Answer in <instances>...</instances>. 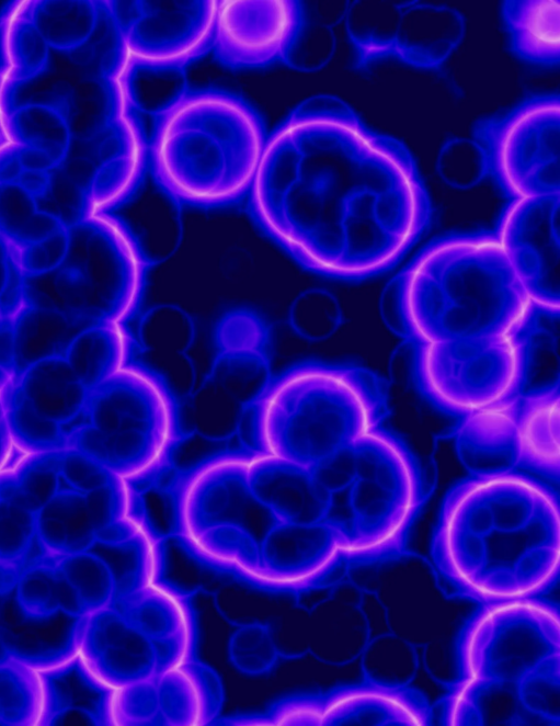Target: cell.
Wrapping results in <instances>:
<instances>
[{
    "mask_svg": "<svg viewBox=\"0 0 560 726\" xmlns=\"http://www.w3.org/2000/svg\"><path fill=\"white\" fill-rule=\"evenodd\" d=\"M247 198L255 225L296 262L347 282L392 269L433 218L407 146L329 94L305 99L267 135Z\"/></svg>",
    "mask_w": 560,
    "mask_h": 726,
    "instance_id": "cell-1",
    "label": "cell"
},
{
    "mask_svg": "<svg viewBox=\"0 0 560 726\" xmlns=\"http://www.w3.org/2000/svg\"><path fill=\"white\" fill-rule=\"evenodd\" d=\"M431 547L456 598L483 604L542 597L559 576L558 499L518 470L471 474L446 495Z\"/></svg>",
    "mask_w": 560,
    "mask_h": 726,
    "instance_id": "cell-2",
    "label": "cell"
},
{
    "mask_svg": "<svg viewBox=\"0 0 560 726\" xmlns=\"http://www.w3.org/2000/svg\"><path fill=\"white\" fill-rule=\"evenodd\" d=\"M386 303L412 345L526 333L539 309L492 231L449 234L393 279Z\"/></svg>",
    "mask_w": 560,
    "mask_h": 726,
    "instance_id": "cell-3",
    "label": "cell"
},
{
    "mask_svg": "<svg viewBox=\"0 0 560 726\" xmlns=\"http://www.w3.org/2000/svg\"><path fill=\"white\" fill-rule=\"evenodd\" d=\"M150 115L148 168L172 202L214 209L248 196L267 134L247 100L187 86Z\"/></svg>",
    "mask_w": 560,
    "mask_h": 726,
    "instance_id": "cell-4",
    "label": "cell"
},
{
    "mask_svg": "<svg viewBox=\"0 0 560 726\" xmlns=\"http://www.w3.org/2000/svg\"><path fill=\"white\" fill-rule=\"evenodd\" d=\"M388 383L358 365L309 361L273 375L250 408L240 446L312 468L384 427Z\"/></svg>",
    "mask_w": 560,
    "mask_h": 726,
    "instance_id": "cell-5",
    "label": "cell"
},
{
    "mask_svg": "<svg viewBox=\"0 0 560 726\" xmlns=\"http://www.w3.org/2000/svg\"><path fill=\"white\" fill-rule=\"evenodd\" d=\"M319 475L332 497L328 521L343 537L351 568L404 554L427 485L402 440L376 429L324 460Z\"/></svg>",
    "mask_w": 560,
    "mask_h": 726,
    "instance_id": "cell-6",
    "label": "cell"
},
{
    "mask_svg": "<svg viewBox=\"0 0 560 726\" xmlns=\"http://www.w3.org/2000/svg\"><path fill=\"white\" fill-rule=\"evenodd\" d=\"M560 655L559 608L542 597L478 604L456 644V678L442 699L443 723H484L483 701L512 689Z\"/></svg>",
    "mask_w": 560,
    "mask_h": 726,
    "instance_id": "cell-7",
    "label": "cell"
},
{
    "mask_svg": "<svg viewBox=\"0 0 560 726\" xmlns=\"http://www.w3.org/2000/svg\"><path fill=\"white\" fill-rule=\"evenodd\" d=\"M64 262L25 279L28 303L87 326L127 324L140 305L149 261L128 225L113 213L87 215L69 225Z\"/></svg>",
    "mask_w": 560,
    "mask_h": 726,
    "instance_id": "cell-8",
    "label": "cell"
},
{
    "mask_svg": "<svg viewBox=\"0 0 560 726\" xmlns=\"http://www.w3.org/2000/svg\"><path fill=\"white\" fill-rule=\"evenodd\" d=\"M114 42L102 76L124 97L153 82L171 95L187 87L186 68L212 52L217 1H102ZM174 97V95H173Z\"/></svg>",
    "mask_w": 560,
    "mask_h": 726,
    "instance_id": "cell-9",
    "label": "cell"
},
{
    "mask_svg": "<svg viewBox=\"0 0 560 726\" xmlns=\"http://www.w3.org/2000/svg\"><path fill=\"white\" fill-rule=\"evenodd\" d=\"M535 322L518 336L414 345L419 389L439 410L458 418L518 395L527 382Z\"/></svg>",
    "mask_w": 560,
    "mask_h": 726,
    "instance_id": "cell-10",
    "label": "cell"
},
{
    "mask_svg": "<svg viewBox=\"0 0 560 726\" xmlns=\"http://www.w3.org/2000/svg\"><path fill=\"white\" fill-rule=\"evenodd\" d=\"M271 332L245 309L222 316L215 329V356L202 384L186 395V431L212 442L239 435L243 421L273 374Z\"/></svg>",
    "mask_w": 560,
    "mask_h": 726,
    "instance_id": "cell-11",
    "label": "cell"
},
{
    "mask_svg": "<svg viewBox=\"0 0 560 726\" xmlns=\"http://www.w3.org/2000/svg\"><path fill=\"white\" fill-rule=\"evenodd\" d=\"M485 175L510 198L560 194V97L534 93L472 126Z\"/></svg>",
    "mask_w": 560,
    "mask_h": 726,
    "instance_id": "cell-12",
    "label": "cell"
},
{
    "mask_svg": "<svg viewBox=\"0 0 560 726\" xmlns=\"http://www.w3.org/2000/svg\"><path fill=\"white\" fill-rule=\"evenodd\" d=\"M252 451L243 446L215 453L175 468L161 490L171 503V535L183 549L240 532L263 540L277 521L252 495L248 466Z\"/></svg>",
    "mask_w": 560,
    "mask_h": 726,
    "instance_id": "cell-13",
    "label": "cell"
},
{
    "mask_svg": "<svg viewBox=\"0 0 560 726\" xmlns=\"http://www.w3.org/2000/svg\"><path fill=\"white\" fill-rule=\"evenodd\" d=\"M536 308L560 310V194L510 200L493 230Z\"/></svg>",
    "mask_w": 560,
    "mask_h": 726,
    "instance_id": "cell-14",
    "label": "cell"
},
{
    "mask_svg": "<svg viewBox=\"0 0 560 726\" xmlns=\"http://www.w3.org/2000/svg\"><path fill=\"white\" fill-rule=\"evenodd\" d=\"M79 422L102 432L151 433L180 446L192 438L172 388L135 360L89 392Z\"/></svg>",
    "mask_w": 560,
    "mask_h": 726,
    "instance_id": "cell-15",
    "label": "cell"
},
{
    "mask_svg": "<svg viewBox=\"0 0 560 726\" xmlns=\"http://www.w3.org/2000/svg\"><path fill=\"white\" fill-rule=\"evenodd\" d=\"M72 642L83 670L106 693L170 669L158 645L114 603L79 617Z\"/></svg>",
    "mask_w": 560,
    "mask_h": 726,
    "instance_id": "cell-16",
    "label": "cell"
},
{
    "mask_svg": "<svg viewBox=\"0 0 560 726\" xmlns=\"http://www.w3.org/2000/svg\"><path fill=\"white\" fill-rule=\"evenodd\" d=\"M304 19L300 1H217L212 52L231 70L284 65Z\"/></svg>",
    "mask_w": 560,
    "mask_h": 726,
    "instance_id": "cell-17",
    "label": "cell"
},
{
    "mask_svg": "<svg viewBox=\"0 0 560 726\" xmlns=\"http://www.w3.org/2000/svg\"><path fill=\"white\" fill-rule=\"evenodd\" d=\"M263 589L302 593L334 583L350 565L339 529L329 521H276L260 545Z\"/></svg>",
    "mask_w": 560,
    "mask_h": 726,
    "instance_id": "cell-18",
    "label": "cell"
},
{
    "mask_svg": "<svg viewBox=\"0 0 560 726\" xmlns=\"http://www.w3.org/2000/svg\"><path fill=\"white\" fill-rule=\"evenodd\" d=\"M295 705L297 722L305 724L424 726L433 722L432 706L419 689L370 676L324 694L307 696Z\"/></svg>",
    "mask_w": 560,
    "mask_h": 726,
    "instance_id": "cell-19",
    "label": "cell"
},
{
    "mask_svg": "<svg viewBox=\"0 0 560 726\" xmlns=\"http://www.w3.org/2000/svg\"><path fill=\"white\" fill-rule=\"evenodd\" d=\"M68 447L89 455L144 494L162 488L176 468L181 446L151 433L102 432L78 422L69 432Z\"/></svg>",
    "mask_w": 560,
    "mask_h": 726,
    "instance_id": "cell-20",
    "label": "cell"
},
{
    "mask_svg": "<svg viewBox=\"0 0 560 726\" xmlns=\"http://www.w3.org/2000/svg\"><path fill=\"white\" fill-rule=\"evenodd\" d=\"M465 31L462 14L453 8L420 1L396 2L388 59L441 73Z\"/></svg>",
    "mask_w": 560,
    "mask_h": 726,
    "instance_id": "cell-21",
    "label": "cell"
},
{
    "mask_svg": "<svg viewBox=\"0 0 560 726\" xmlns=\"http://www.w3.org/2000/svg\"><path fill=\"white\" fill-rule=\"evenodd\" d=\"M248 483L253 497L277 521L313 523L329 519L332 499L309 468L253 452Z\"/></svg>",
    "mask_w": 560,
    "mask_h": 726,
    "instance_id": "cell-22",
    "label": "cell"
},
{
    "mask_svg": "<svg viewBox=\"0 0 560 726\" xmlns=\"http://www.w3.org/2000/svg\"><path fill=\"white\" fill-rule=\"evenodd\" d=\"M153 582L117 593L113 603L158 645L171 669L192 659L191 611L180 594Z\"/></svg>",
    "mask_w": 560,
    "mask_h": 726,
    "instance_id": "cell-23",
    "label": "cell"
},
{
    "mask_svg": "<svg viewBox=\"0 0 560 726\" xmlns=\"http://www.w3.org/2000/svg\"><path fill=\"white\" fill-rule=\"evenodd\" d=\"M519 395L459 418L454 439L471 474L517 469Z\"/></svg>",
    "mask_w": 560,
    "mask_h": 726,
    "instance_id": "cell-24",
    "label": "cell"
},
{
    "mask_svg": "<svg viewBox=\"0 0 560 726\" xmlns=\"http://www.w3.org/2000/svg\"><path fill=\"white\" fill-rule=\"evenodd\" d=\"M14 386L32 408L69 432L80 421L89 389L62 354L35 360L16 372Z\"/></svg>",
    "mask_w": 560,
    "mask_h": 726,
    "instance_id": "cell-25",
    "label": "cell"
},
{
    "mask_svg": "<svg viewBox=\"0 0 560 726\" xmlns=\"http://www.w3.org/2000/svg\"><path fill=\"white\" fill-rule=\"evenodd\" d=\"M158 723L172 725L207 724L219 714L224 692L217 677L206 665L186 660L156 678Z\"/></svg>",
    "mask_w": 560,
    "mask_h": 726,
    "instance_id": "cell-26",
    "label": "cell"
},
{
    "mask_svg": "<svg viewBox=\"0 0 560 726\" xmlns=\"http://www.w3.org/2000/svg\"><path fill=\"white\" fill-rule=\"evenodd\" d=\"M517 467L559 476V384L523 390L517 422Z\"/></svg>",
    "mask_w": 560,
    "mask_h": 726,
    "instance_id": "cell-27",
    "label": "cell"
},
{
    "mask_svg": "<svg viewBox=\"0 0 560 726\" xmlns=\"http://www.w3.org/2000/svg\"><path fill=\"white\" fill-rule=\"evenodd\" d=\"M71 92L65 91L10 107L3 113L9 139L45 154L60 169L71 149Z\"/></svg>",
    "mask_w": 560,
    "mask_h": 726,
    "instance_id": "cell-28",
    "label": "cell"
},
{
    "mask_svg": "<svg viewBox=\"0 0 560 726\" xmlns=\"http://www.w3.org/2000/svg\"><path fill=\"white\" fill-rule=\"evenodd\" d=\"M49 47L34 26L27 2L15 1L0 19V111L12 107L15 91L47 70Z\"/></svg>",
    "mask_w": 560,
    "mask_h": 726,
    "instance_id": "cell-29",
    "label": "cell"
},
{
    "mask_svg": "<svg viewBox=\"0 0 560 726\" xmlns=\"http://www.w3.org/2000/svg\"><path fill=\"white\" fill-rule=\"evenodd\" d=\"M501 9L508 46L517 58L541 67L560 64L558 0H510Z\"/></svg>",
    "mask_w": 560,
    "mask_h": 726,
    "instance_id": "cell-30",
    "label": "cell"
},
{
    "mask_svg": "<svg viewBox=\"0 0 560 726\" xmlns=\"http://www.w3.org/2000/svg\"><path fill=\"white\" fill-rule=\"evenodd\" d=\"M35 538L50 557L91 549L98 540L87 495L65 485L36 512Z\"/></svg>",
    "mask_w": 560,
    "mask_h": 726,
    "instance_id": "cell-31",
    "label": "cell"
},
{
    "mask_svg": "<svg viewBox=\"0 0 560 726\" xmlns=\"http://www.w3.org/2000/svg\"><path fill=\"white\" fill-rule=\"evenodd\" d=\"M137 348V340L127 324L95 322L82 327L62 355L91 390L134 361Z\"/></svg>",
    "mask_w": 560,
    "mask_h": 726,
    "instance_id": "cell-32",
    "label": "cell"
},
{
    "mask_svg": "<svg viewBox=\"0 0 560 726\" xmlns=\"http://www.w3.org/2000/svg\"><path fill=\"white\" fill-rule=\"evenodd\" d=\"M57 716L49 680L24 657L0 658V724H49Z\"/></svg>",
    "mask_w": 560,
    "mask_h": 726,
    "instance_id": "cell-33",
    "label": "cell"
},
{
    "mask_svg": "<svg viewBox=\"0 0 560 726\" xmlns=\"http://www.w3.org/2000/svg\"><path fill=\"white\" fill-rule=\"evenodd\" d=\"M35 512L20 496L9 467L0 470V595L14 590L36 544Z\"/></svg>",
    "mask_w": 560,
    "mask_h": 726,
    "instance_id": "cell-34",
    "label": "cell"
},
{
    "mask_svg": "<svg viewBox=\"0 0 560 726\" xmlns=\"http://www.w3.org/2000/svg\"><path fill=\"white\" fill-rule=\"evenodd\" d=\"M27 11L48 47L69 54L90 44L104 19L102 1H27Z\"/></svg>",
    "mask_w": 560,
    "mask_h": 726,
    "instance_id": "cell-35",
    "label": "cell"
},
{
    "mask_svg": "<svg viewBox=\"0 0 560 726\" xmlns=\"http://www.w3.org/2000/svg\"><path fill=\"white\" fill-rule=\"evenodd\" d=\"M82 327L55 309L27 302L13 319L16 372L35 360L64 354Z\"/></svg>",
    "mask_w": 560,
    "mask_h": 726,
    "instance_id": "cell-36",
    "label": "cell"
},
{
    "mask_svg": "<svg viewBox=\"0 0 560 726\" xmlns=\"http://www.w3.org/2000/svg\"><path fill=\"white\" fill-rule=\"evenodd\" d=\"M69 226L58 215L43 209L37 198L12 183H0V237L12 252L34 245Z\"/></svg>",
    "mask_w": 560,
    "mask_h": 726,
    "instance_id": "cell-37",
    "label": "cell"
},
{
    "mask_svg": "<svg viewBox=\"0 0 560 726\" xmlns=\"http://www.w3.org/2000/svg\"><path fill=\"white\" fill-rule=\"evenodd\" d=\"M3 404L14 449L21 454L68 447L66 429L36 412L15 388L14 381L3 393Z\"/></svg>",
    "mask_w": 560,
    "mask_h": 726,
    "instance_id": "cell-38",
    "label": "cell"
},
{
    "mask_svg": "<svg viewBox=\"0 0 560 726\" xmlns=\"http://www.w3.org/2000/svg\"><path fill=\"white\" fill-rule=\"evenodd\" d=\"M57 565L76 591L84 614L113 603L118 583L110 563L94 549L56 558Z\"/></svg>",
    "mask_w": 560,
    "mask_h": 726,
    "instance_id": "cell-39",
    "label": "cell"
},
{
    "mask_svg": "<svg viewBox=\"0 0 560 726\" xmlns=\"http://www.w3.org/2000/svg\"><path fill=\"white\" fill-rule=\"evenodd\" d=\"M60 579L55 557L39 554L27 561L14 588L18 605L24 616L41 620L59 612Z\"/></svg>",
    "mask_w": 560,
    "mask_h": 726,
    "instance_id": "cell-40",
    "label": "cell"
},
{
    "mask_svg": "<svg viewBox=\"0 0 560 726\" xmlns=\"http://www.w3.org/2000/svg\"><path fill=\"white\" fill-rule=\"evenodd\" d=\"M228 654L237 670L252 677L267 674L281 658H286L276 646L272 626L259 621L237 626L229 639Z\"/></svg>",
    "mask_w": 560,
    "mask_h": 726,
    "instance_id": "cell-41",
    "label": "cell"
},
{
    "mask_svg": "<svg viewBox=\"0 0 560 726\" xmlns=\"http://www.w3.org/2000/svg\"><path fill=\"white\" fill-rule=\"evenodd\" d=\"M61 451L22 454L8 465L20 496L35 513L64 485L60 477Z\"/></svg>",
    "mask_w": 560,
    "mask_h": 726,
    "instance_id": "cell-42",
    "label": "cell"
},
{
    "mask_svg": "<svg viewBox=\"0 0 560 726\" xmlns=\"http://www.w3.org/2000/svg\"><path fill=\"white\" fill-rule=\"evenodd\" d=\"M560 655L525 674L514 688L519 707L550 724L560 723Z\"/></svg>",
    "mask_w": 560,
    "mask_h": 726,
    "instance_id": "cell-43",
    "label": "cell"
},
{
    "mask_svg": "<svg viewBox=\"0 0 560 726\" xmlns=\"http://www.w3.org/2000/svg\"><path fill=\"white\" fill-rule=\"evenodd\" d=\"M334 23L311 16L305 9V19L285 66L310 72L324 67L335 50Z\"/></svg>",
    "mask_w": 560,
    "mask_h": 726,
    "instance_id": "cell-44",
    "label": "cell"
},
{
    "mask_svg": "<svg viewBox=\"0 0 560 726\" xmlns=\"http://www.w3.org/2000/svg\"><path fill=\"white\" fill-rule=\"evenodd\" d=\"M439 171L446 181L450 182L456 172L459 174L455 185H475L485 175L482 154L472 139L452 138L445 143L438 158Z\"/></svg>",
    "mask_w": 560,
    "mask_h": 726,
    "instance_id": "cell-45",
    "label": "cell"
},
{
    "mask_svg": "<svg viewBox=\"0 0 560 726\" xmlns=\"http://www.w3.org/2000/svg\"><path fill=\"white\" fill-rule=\"evenodd\" d=\"M70 242L69 226L49 237L13 252L26 279L38 277L55 271L65 260Z\"/></svg>",
    "mask_w": 560,
    "mask_h": 726,
    "instance_id": "cell-46",
    "label": "cell"
},
{
    "mask_svg": "<svg viewBox=\"0 0 560 726\" xmlns=\"http://www.w3.org/2000/svg\"><path fill=\"white\" fill-rule=\"evenodd\" d=\"M60 477L65 486L84 494L118 478L89 455L71 447L61 451Z\"/></svg>",
    "mask_w": 560,
    "mask_h": 726,
    "instance_id": "cell-47",
    "label": "cell"
},
{
    "mask_svg": "<svg viewBox=\"0 0 560 726\" xmlns=\"http://www.w3.org/2000/svg\"><path fill=\"white\" fill-rule=\"evenodd\" d=\"M26 304L25 276L12 250L0 237V326L13 320Z\"/></svg>",
    "mask_w": 560,
    "mask_h": 726,
    "instance_id": "cell-48",
    "label": "cell"
},
{
    "mask_svg": "<svg viewBox=\"0 0 560 726\" xmlns=\"http://www.w3.org/2000/svg\"><path fill=\"white\" fill-rule=\"evenodd\" d=\"M3 393L0 392V470L10 464L12 453L15 450L5 418Z\"/></svg>",
    "mask_w": 560,
    "mask_h": 726,
    "instance_id": "cell-49",
    "label": "cell"
},
{
    "mask_svg": "<svg viewBox=\"0 0 560 726\" xmlns=\"http://www.w3.org/2000/svg\"><path fill=\"white\" fill-rule=\"evenodd\" d=\"M0 364L16 370L13 320H8L0 326Z\"/></svg>",
    "mask_w": 560,
    "mask_h": 726,
    "instance_id": "cell-50",
    "label": "cell"
},
{
    "mask_svg": "<svg viewBox=\"0 0 560 726\" xmlns=\"http://www.w3.org/2000/svg\"><path fill=\"white\" fill-rule=\"evenodd\" d=\"M10 141L11 140L9 139L4 127L3 113L0 111V148H2L4 145H7Z\"/></svg>",
    "mask_w": 560,
    "mask_h": 726,
    "instance_id": "cell-51",
    "label": "cell"
}]
</instances>
